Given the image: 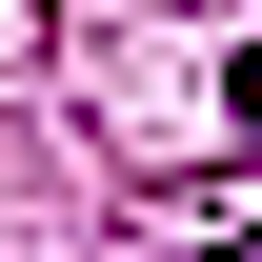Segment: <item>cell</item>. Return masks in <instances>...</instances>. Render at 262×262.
Returning <instances> with one entry per match:
<instances>
[{"label": "cell", "mask_w": 262, "mask_h": 262, "mask_svg": "<svg viewBox=\"0 0 262 262\" xmlns=\"http://www.w3.org/2000/svg\"><path fill=\"white\" fill-rule=\"evenodd\" d=\"M182 262H262V242H182Z\"/></svg>", "instance_id": "obj_1"}]
</instances>
